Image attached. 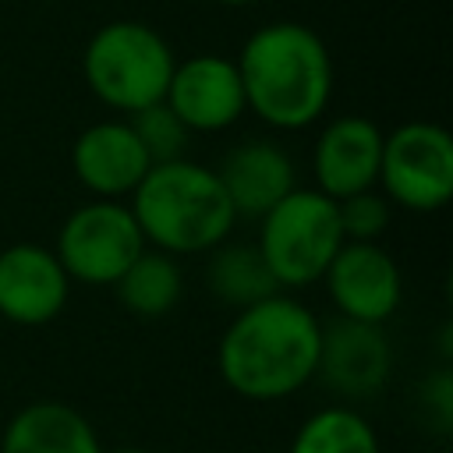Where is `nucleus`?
Returning a JSON list of instances; mask_svg holds the SVG:
<instances>
[{
  "instance_id": "f257e3e1",
  "label": "nucleus",
  "mask_w": 453,
  "mask_h": 453,
  "mask_svg": "<svg viewBox=\"0 0 453 453\" xmlns=\"http://www.w3.org/2000/svg\"><path fill=\"white\" fill-rule=\"evenodd\" d=\"M322 322L297 297L273 294L248 304L223 329L216 365L223 382L255 403L294 396L315 379Z\"/></svg>"
},
{
  "instance_id": "f03ea898",
  "label": "nucleus",
  "mask_w": 453,
  "mask_h": 453,
  "mask_svg": "<svg viewBox=\"0 0 453 453\" xmlns=\"http://www.w3.org/2000/svg\"><path fill=\"white\" fill-rule=\"evenodd\" d=\"M248 110L283 131L315 124L333 96V60L319 32L301 21H273L248 35L234 60Z\"/></svg>"
},
{
  "instance_id": "7ed1b4c3",
  "label": "nucleus",
  "mask_w": 453,
  "mask_h": 453,
  "mask_svg": "<svg viewBox=\"0 0 453 453\" xmlns=\"http://www.w3.org/2000/svg\"><path fill=\"white\" fill-rule=\"evenodd\" d=\"M127 209L142 237L166 255L212 251L237 219L216 170L191 159L152 163L131 191Z\"/></svg>"
},
{
  "instance_id": "20e7f679",
  "label": "nucleus",
  "mask_w": 453,
  "mask_h": 453,
  "mask_svg": "<svg viewBox=\"0 0 453 453\" xmlns=\"http://www.w3.org/2000/svg\"><path fill=\"white\" fill-rule=\"evenodd\" d=\"M177 57L170 42L142 21H110L103 25L81 53L85 85L99 103L120 113H134L166 96Z\"/></svg>"
},
{
  "instance_id": "39448f33",
  "label": "nucleus",
  "mask_w": 453,
  "mask_h": 453,
  "mask_svg": "<svg viewBox=\"0 0 453 453\" xmlns=\"http://www.w3.org/2000/svg\"><path fill=\"white\" fill-rule=\"evenodd\" d=\"M343 244L336 202L319 188H294L258 226V251L280 287H308L322 280L326 265Z\"/></svg>"
},
{
  "instance_id": "423d86ee",
  "label": "nucleus",
  "mask_w": 453,
  "mask_h": 453,
  "mask_svg": "<svg viewBox=\"0 0 453 453\" xmlns=\"http://www.w3.org/2000/svg\"><path fill=\"white\" fill-rule=\"evenodd\" d=\"M379 184L414 212H435L453 195V138L432 120H407L382 134Z\"/></svg>"
},
{
  "instance_id": "0eeeda50",
  "label": "nucleus",
  "mask_w": 453,
  "mask_h": 453,
  "mask_svg": "<svg viewBox=\"0 0 453 453\" xmlns=\"http://www.w3.org/2000/svg\"><path fill=\"white\" fill-rule=\"evenodd\" d=\"M142 251H145V237L131 209L120 205L117 198H96V202L78 205L64 219L57 234V248H53L64 273L92 287L117 283V276Z\"/></svg>"
},
{
  "instance_id": "6e6552de",
  "label": "nucleus",
  "mask_w": 453,
  "mask_h": 453,
  "mask_svg": "<svg viewBox=\"0 0 453 453\" xmlns=\"http://www.w3.org/2000/svg\"><path fill=\"white\" fill-rule=\"evenodd\" d=\"M329 301L343 319L382 326L403 294L400 269L386 248L375 241H343L322 273Z\"/></svg>"
},
{
  "instance_id": "1a4fd4ad",
  "label": "nucleus",
  "mask_w": 453,
  "mask_h": 453,
  "mask_svg": "<svg viewBox=\"0 0 453 453\" xmlns=\"http://www.w3.org/2000/svg\"><path fill=\"white\" fill-rule=\"evenodd\" d=\"M163 103L188 131H223L248 110L241 71L219 53H198L173 67Z\"/></svg>"
},
{
  "instance_id": "9d476101",
  "label": "nucleus",
  "mask_w": 453,
  "mask_h": 453,
  "mask_svg": "<svg viewBox=\"0 0 453 453\" xmlns=\"http://www.w3.org/2000/svg\"><path fill=\"white\" fill-rule=\"evenodd\" d=\"M393 368V347L375 322H354V319H336L322 326L319 340V365L315 375L340 396L365 400L375 396Z\"/></svg>"
},
{
  "instance_id": "9b49d317",
  "label": "nucleus",
  "mask_w": 453,
  "mask_h": 453,
  "mask_svg": "<svg viewBox=\"0 0 453 453\" xmlns=\"http://www.w3.org/2000/svg\"><path fill=\"white\" fill-rule=\"evenodd\" d=\"M71 294V276L64 273L53 248L11 244L0 251V315L18 326L53 322Z\"/></svg>"
},
{
  "instance_id": "f8f14e48",
  "label": "nucleus",
  "mask_w": 453,
  "mask_h": 453,
  "mask_svg": "<svg viewBox=\"0 0 453 453\" xmlns=\"http://www.w3.org/2000/svg\"><path fill=\"white\" fill-rule=\"evenodd\" d=\"M379 159H382V131L357 113L329 120L311 152V170L319 191L333 202L368 191L379 184Z\"/></svg>"
},
{
  "instance_id": "ddd939ff",
  "label": "nucleus",
  "mask_w": 453,
  "mask_h": 453,
  "mask_svg": "<svg viewBox=\"0 0 453 453\" xmlns=\"http://www.w3.org/2000/svg\"><path fill=\"white\" fill-rule=\"evenodd\" d=\"M149 156L127 120H99L71 145L74 177L99 198H124L149 173Z\"/></svg>"
},
{
  "instance_id": "4468645a",
  "label": "nucleus",
  "mask_w": 453,
  "mask_h": 453,
  "mask_svg": "<svg viewBox=\"0 0 453 453\" xmlns=\"http://www.w3.org/2000/svg\"><path fill=\"white\" fill-rule=\"evenodd\" d=\"M216 177L234 205V216L262 219L283 195L297 188L290 156L265 138L237 142L216 166Z\"/></svg>"
},
{
  "instance_id": "2eb2a0df",
  "label": "nucleus",
  "mask_w": 453,
  "mask_h": 453,
  "mask_svg": "<svg viewBox=\"0 0 453 453\" xmlns=\"http://www.w3.org/2000/svg\"><path fill=\"white\" fill-rule=\"evenodd\" d=\"M0 453H103V446L96 428L74 407L39 400L7 421Z\"/></svg>"
},
{
  "instance_id": "dca6fc26",
  "label": "nucleus",
  "mask_w": 453,
  "mask_h": 453,
  "mask_svg": "<svg viewBox=\"0 0 453 453\" xmlns=\"http://www.w3.org/2000/svg\"><path fill=\"white\" fill-rule=\"evenodd\" d=\"M205 287L216 301L230 304V308H248V304H258L273 294H280V283L273 280L262 251L255 244H216L209 251V262H205Z\"/></svg>"
},
{
  "instance_id": "f3484780",
  "label": "nucleus",
  "mask_w": 453,
  "mask_h": 453,
  "mask_svg": "<svg viewBox=\"0 0 453 453\" xmlns=\"http://www.w3.org/2000/svg\"><path fill=\"white\" fill-rule=\"evenodd\" d=\"M117 297L120 304L138 319H163L177 308L184 294V276L173 255L166 251H142L120 276H117Z\"/></svg>"
},
{
  "instance_id": "a211bd4d",
  "label": "nucleus",
  "mask_w": 453,
  "mask_h": 453,
  "mask_svg": "<svg viewBox=\"0 0 453 453\" xmlns=\"http://www.w3.org/2000/svg\"><path fill=\"white\" fill-rule=\"evenodd\" d=\"M290 453H382L375 428L354 407H322L308 414L290 442Z\"/></svg>"
},
{
  "instance_id": "6ab92c4d",
  "label": "nucleus",
  "mask_w": 453,
  "mask_h": 453,
  "mask_svg": "<svg viewBox=\"0 0 453 453\" xmlns=\"http://www.w3.org/2000/svg\"><path fill=\"white\" fill-rule=\"evenodd\" d=\"M127 124L134 131V138L142 142L149 163H170V159H184L188 138L191 131L180 124V117L159 99L152 106H142L134 113H127Z\"/></svg>"
},
{
  "instance_id": "aec40b11",
  "label": "nucleus",
  "mask_w": 453,
  "mask_h": 453,
  "mask_svg": "<svg viewBox=\"0 0 453 453\" xmlns=\"http://www.w3.org/2000/svg\"><path fill=\"white\" fill-rule=\"evenodd\" d=\"M336 216H340L343 241H379L389 226V198L368 188V191L340 198Z\"/></svg>"
},
{
  "instance_id": "412c9836",
  "label": "nucleus",
  "mask_w": 453,
  "mask_h": 453,
  "mask_svg": "<svg viewBox=\"0 0 453 453\" xmlns=\"http://www.w3.org/2000/svg\"><path fill=\"white\" fill-rule=\"evenodd\" d=\"M219 4H226V7H248V4H258V0H219Z\"/></svg>"
},
{
  "instance_id": "4be33fe9",
  "label": "nucleus",
  "mask_w": 453,
  "mask_h": 453,
  "mask_svg": "<svg viewBox=\"0 0 453 453\" xmlns=\"http://www.w3.org/2000/svg\"><path fill=\"white\" fill-rule=\"evenodd\" d=\"M113 453H152V449H138V446H124V449H113Z\"/></svg>"
}]
</instances>
